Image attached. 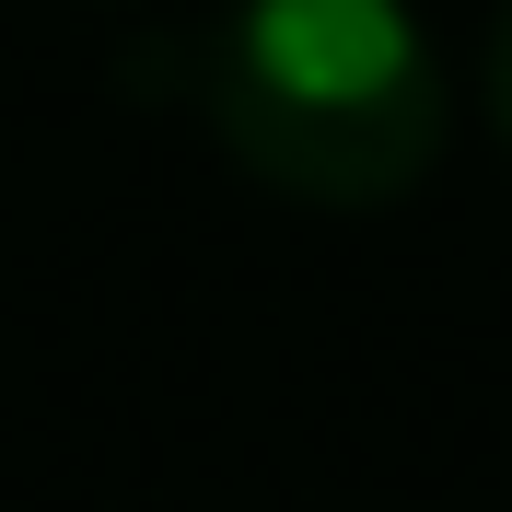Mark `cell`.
Here are the masks:
<instances>
[{
	"label": "cell",
	"instance_id": "7a4b0ae2",
	"mask_svg": "<svg viewBox=\"0 0 512 512\" xmlns=\"http://www.w3.org/2000/svg\"><path fill=\"white\" fill-rule=\"evenodd\" d=\"M489 117L512 140V0H501V24H489Z\"/></svg>",
	"mask_w": 512,
	"mask_h": 512
},
{
	"label": "cell",
	"instance_id": "6da1fadb",
	"mask_svg": "<svg viewBox=\"0 0 512 512\" xmlns=\"http://www.w3.org/2000/svg\"><path fill=\"white\" fill-rule=\"evenodd\" d=\"M198 105L256 187L384 210L443 152V59L408 0H233L198 47Z\"/></svg>",
	"mask_w": 512,
	"mask_h": 512
}]
</instances>
